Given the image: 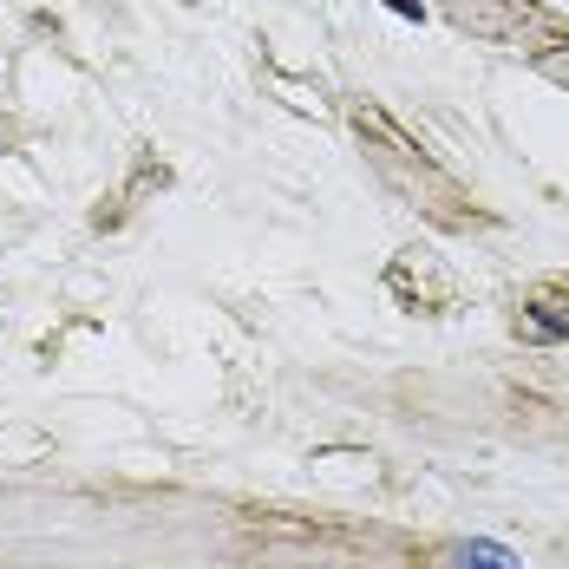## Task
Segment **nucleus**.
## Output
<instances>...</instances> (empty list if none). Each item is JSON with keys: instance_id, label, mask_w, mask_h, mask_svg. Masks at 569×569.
<instances>
[{"instance_id": "nucleus-2", "label": "nucleus", "mask_w": 569, "mask_h": 569, "mask_svg": "<svg viewBox=\"0 0 569 569\" xmlns=\"http://www.w3.org/2000/svg\"><path fill=\"white\" fill-rule=\"evenodd\" d=\"M387 7H393V13H412V20H419V0H387Z\"/></svg>"}, {"instance_id": "nucleus-3", "label": "nucleus", "mask_w": 569, "mask_h": 569, "mask_svg": "<svg viewBox=\"0 0 569 569\" xmlns=\"http://www.w3.org/2000/svg\"><path fill=\"white\" fill-rule=\"evenodd\" d=\"M543 7H569V0H543Z\"/></svg>"}, {"instance_id": "nucleus-1", "label": "nucleus", "mask_w": 569, "mask_h": 569, "mask_svg": "<svg viewBox=\"0 0 569 569\" xmlns=\"http://www.w3.org/2000/svg\"><path fill=\"white\" fill-rule=\"evenodd\" d=\"M458 569H523V563H517V550H505V543H465L458 550Z\"/></svg>"}]
</instances>
